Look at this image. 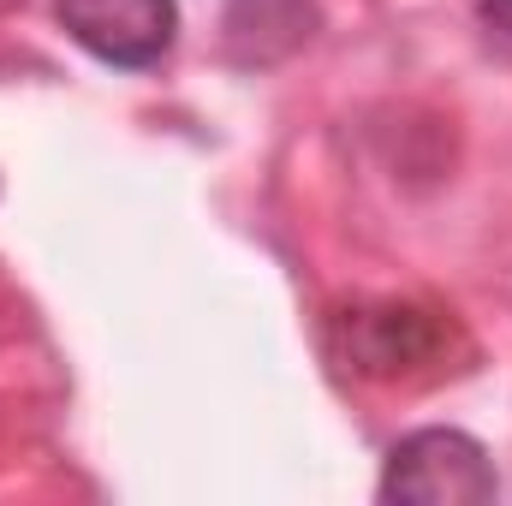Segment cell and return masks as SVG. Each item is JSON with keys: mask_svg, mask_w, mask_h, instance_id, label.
<instances>
[{"mask_svg": "<svg viewBox=\"0 0 512 506\" xmlns=\"http://www.w3.org/2000/svg\"><path fill=\"white\" fill-rule=\"evenodd\" d=\"M376 495L387 506H489L501 501V471L477 435L429 423L387 447Z\"/></svg>", "mask_w": 512, "mask_h": 506, "instance_id": "obj_1", "label": "cell"}, {"mask_svg": "<svg viewBox=\"0 0 512 506\" xmlns=\"http://www.w3.org/2000/svg\"><path fill=\"white\" fill-rule=\"evenodd\" d=\"M340 358L346 370L370 381H399V376H417V370H435L453 346V322L423 310V304H358L346 310L340 322Z\"/></svg>", "mask_w": 512, "mask_h": 506, "instance_id": "obj_2", "label": "cell"}, {"mask_svg": "<svg viewBox=\"0 0 512 506\" xmlns=\"http://www.w3.org/2000/svg\"><path fill=\"white\" fill-rule=\"evenodd\" d=\"M54 18L114 72H149L179 42V0H54Z\"/></svg>", "mask_w": 512, "mask_h": 506, "instance_id": "obj_3", "label": "cell"}, {"mask_svg": "<svg viewBox=\"0 0 512 506\" xmlns=\"http://www.w3.org/2000/svg\"><path fill=\"white\" fill-rule=\"evenodd\" d=\"M316 24H322L316 0H227L221 6V42L239 66L292 60L316 36Z\"/></svg>", "mask_w": 512, "mask_h": 506, "instance_id": "obj_4", "label": "cell"}, {"mask_svg": "<svg viewBox=\"0 0 512 506\" xmlns=\"http://www.w3.org/2000/svg\"><path fill=\"white\" fill-rule=\"evenodd\" d=\"M477 18H483L489 30L512 36V0H477Z\"/></svg>", "mask_w": 512, "mask_h": 506, "instance_id": "obj_5", "label": "cell"}]
</instances>
